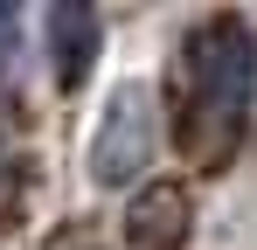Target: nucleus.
<instances>
[{"label": "nucleus", "instance_id": "obj_1", "mask_svg": "<svg viewBox=\"0 0 257 250\" xmlns=\"http://www.w3.org/2000/svg\"><path fill=\"white\" fill-rule=\"evenodd\" d=\"M181 77H188V146H229L257 97L250 28L236 14H209L181 49Z\"/></svg>", "mask_w": 257, "mask_h": 250}, {"label": "nucleus", "instance_id": "obj_2", "mask_svg": "<svg viewBox=\"0 0 257 250\" xmlns=\"http://www.w3.org/2000/svg\"><path fill=\"white\" fill-rule=\"evenodd\" d=\"M153 160V97L146 90H118L104 104V118L90 132V174L104 188H132Z\"/></svg>", "mask_w": 257, "mask_h": 250}, {"label": "nucleus", "instance_id": "obj_3", "mask_svg": "<svg viewBox=\"0 0 257 250\" xmlns=\"http://www.w3.org/2000/svg\"><path fill=\"white\" fill-rule=\"evenodd\" d=\"M188 222H195V202L181 181H146L125 208V243L132 250H181L188 243Z\"/></svg>", "mask_w": 257, "mask_h": 250}, {"label": "nucleus", "instance_id": "obj_4", "mask_svg": "<svg viewBox=\"0 0 257 250\" xmlns=\"http://www.w3.org/2000/svg\"><path fill=\"white\" fill-rule=\"evenodd\" d=\"M42 35H49L56 83H63V90H77V83L90 77V63H97V14H90L84 0H63V7H49Z\"/></svg>", "mask_w": 257, "mask_h": 250}, {"label": "nucleus", "instance_id": "obj_5", "mask_svg": "<svg viewBox=\"0 0 257 250\" xmlns=\"http://www.w3.org/2000/svg\"><path fill=\"white\" fill-rule=\"evenodd\" d=\"M7 49H14V14L0 7V70H7Z\"/></svg>", "mask_w": 257, "mask_h": 250}]
</instances>
